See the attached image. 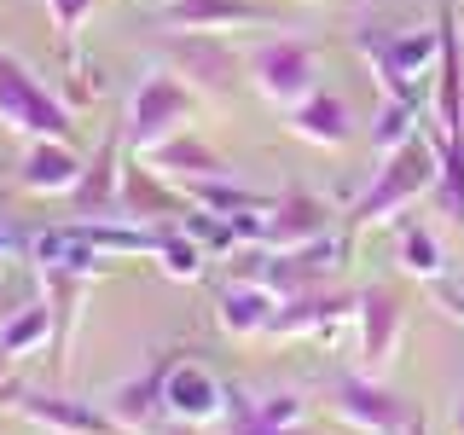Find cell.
Masks as SVG:
<instances>
[{"mask_svg":"<svg viewBox=\"0 0 464 435\" xmlns=\"http://www.w3.org/2000/svg\"><path fill=\"white\" fill-rule=\"evenodd\" d=\"M151 24L163 35H244V29H273L279 12L261 0H157Z\"/></svg>","mask_w":464,"mask_h":435,"instance_id":"obj_7","label":"cell"},{"mask_svg":"<svg viewBox=\"0 0 464 435\" xmlns=\"http://www.w3.org/2000/svg\"><path fill=\"white\" fill-rule=\"evenodd\" d=\"M174 360H157L145 377H134V383H122V389H111L105 395V412H111V424L116 430H151V418H163V377H169Z\"/></svg>","mask_w":464,"mask_h":435,"instance_id":"obj_21","label":"cell"},{"mask_svg":"<svg viewBox=\"0 0 464 435\" xmlns=\"http://www.w3.org/2000/svg\"><path fill=\"white\" fill-rule=\"evenodd\" d=\"M180 192L192 198V209H209V215H256V209H273V192L232 186L227 174H215V180H186Z\"/></svg>","mask_w":464,"mask_h":435,"instance_id":"obj_23","label":"cell"},{"mask_svg":"<svg viewBox=\"0 0 464 435\" xmlns=\"http://www.w3.org/2000/svg\"><path fill=\"white\" fill-rule=\"evenodd\" d=\"M227 435H308V430H273V424H256V418L238 412V424H232Z\"/></svg>","mask_w":464,"mask_h":435,"instance_id":"obj_29","label":"cell"},{"mask_svg":"<svg viewBox=\"0 0 464 435\" xmlns=\"http://www.w3.org/2000/svg\"><path fill=\"white\" fill-rule=\"evenodd\" d=\"M412 435H430V430H424V424H418V430H412Z\"/></svg>","mask_w":464,"mask_h":435,"instance_id":"obj_33","label":"cell"},{"mask_svg":"<svg viewBox=\"0 0 464 435\" xmlns=\"http://www.w3.org/2000/svg\"><path fill=\"white\" fill-rule=\"evenodd\" d=\"M157 267H163V279H174V285H192V279H203V267H209V250L192 238L186 227H163V244H157Z\"/></svg>","mask_w":464,"mask_h":435,"instance_id":"obj_25","label":"cell"},{"mask_svg":"<svg viewBox=\"0 0 464 435\" xmlns=\"http://www.w3.org/2000/svg\"><path fill=\"white\" fill-rule=\"evenodd\" d=\"M331 412H337V424H348L354 435H412L424 418L406 406L389 383H377V377H343L337 389H331Z\"/></svg>","mask_w":464,"mask_h":435,"instance_id":"obj_8","label":"cell"},{"mask_svg":"<svg viewBox=\"0 0 464 435\" xmlns=\"http://www.w3.org/2000/svg\"><path fill=\"white\" fill-rule=\"evenodd\" d=\"M435 180H441V140H435V134L406 140L401 151L377 157V174H372L366 192L354 198V209H348V227H354V232H372V227L401 221V215L412 209L418 198L435 192Z\"/></svg>","mask_w":464,"mask_h":435,"instance_id":"obj_1","label":"cell"},{"mask_svg":"<svg viewBox=\"0 0 464 435\" xmlns=\"http://www.w3.org/2000/svg\"><path fill=\"white\" fill-rule=\"evenodd\" d=\"M343 256H348L343 238H319V244H302V250H244V261H250L244 279L267 285L279 302H296V296H314V290H325L337 279Z\"/></svg>","mask_w":464,"mask_h":435,"instance_id":"obj_5","label":"cell"},{"mask_svg":"<svg viewBox=\"0 0 464 435\" xmlns=\"http://www.w3.org/2000/svg\"><path fill=\"white\" fill-rule=\"evenodd\" d=\"M331 238V209L314 192H285L273 198L267 221H261V250H302V244Z\"/></svg>","mask_w":464,"mask_h":435,"instance_id":"obj_14","label":"cell"},{"mask_svg":"<svg viewBox=\"0 0 464 435\" xmlns=\"http://www.w3.org/2000/svg\"><path fill=\"white\" fill-rule=\"evenodd\" d=\"M145 163H151L157 174H169L174 186H186V180H215V174H232L227 157L215 151L209 140H198V128H186V134L163 140L157 151H145Z\"/></svg>","mask_w":464,"mask_h":435,"instance_id":"obj_19","label":"cell"},{"mask_svg":"<svg viewBox=\"0 0 464 435\" xmlns=\"http://www.w3.org/2000/svg\"><path fill=\"white\" fill-rule=\"evenodd\" d=\"M244 76H250V87L267 105L290 111L308 93H319V53L296 35H273V41H256L244 53Z\"/></svg>","mask_w":464,"mask_h":435,"instance_id":"obj_6","label":"cell"},{"mask_svg":"<svg viewBox=\"0 0 464 435\" xmlns=\"http://www.w3.org/2000/svg\"><path fill=\"white\" fill-rule=\"evenodd\" d=\"M93 6L99 0H47V18L58 29V47H64L70 64H82V29L93 24Z\"/></svg>","mask_w":464,"mask_h":435,"instance_id":"obj_27","label":"cell"},{"mask_svg":"<svg viewBox=\"0 0 464 435\" xmlns=\"http://www.w3.org/2000/svg\"><path fill=\"white\" fill-rule=\"evenodd\" d=\"M87 157L76 151V140H29L24 163H18V186L29 198H70L82 186Z\"/></svg>","mask_w":464,"mask_h":435,"instance_id":"obj_15","label":"cell"},{"mask_svg":"<svg viewBox=\"0 0 464 435\" xmlns=\"http://www.w3.org/2000/svg\"><path fill=\"white\" fill-rule=\"evenodd\" d=\"M24 256V238L12 232V221H0V261H18Z\"/></svg>","mask_w":464,"mask_h":435,"instance_id":"obj_30","label":"cell"},{"mask_svg":"<svg viewBox=\"0 0 464 435\" xmlns=\"http://www.w3.org/2000/svg\"><path fill=\"white\" fill-rule=\"evenodd\" d=\"M348 319H354V302H348V296L314 290V296L279 302V314H273L267 337H273V343H290V337H337Z\"/></svg>","mask_w":464,"mask_h":435,"instance_id":"obj_16","label":"cell"},{"mask_svg":"<svg viewBox=\"0 0 464 435\" xmlns=\"http://www.w3.org/2000/svg\"><path fill=\"white\" fill-rule=\"evenodd\" d=\"M401 331H406L401 302L389 296V290H360L354 296V343H360V366H366V377H377L389 360H395Z\"/></svg>","mask_w":464,"mask_h":435,"instance_id":"obj_13","label":"cell"},{"mask_svg":"<svg viewBox=\"0 0 464 435\" xmlns=\"http://www.w3.org/2000/svg\"><path fill=\"white\" fill-rule=\"evenodd\" d=\"M424 134V105H406V99H383V111H377V122H372V151L377 157H389V151H401L406 140H418Z\"/></svg>","mask_w":464,"mask_h":435,"instance_id":"obj_26","label":"cell"},{"mask_svg":"<svg viewBox=\"0 0 464 435\" xmlns=\"http://www.w3.org/2000/svg\"><path fill=\"white\" fill-rule=\"evenodd\" d=\"M227 412H232V389L221 377L198 366V360H174L163 377V418H174L186 430H215L227 424Z\"/></svg>","mask_w":464,"mask_h":435,"instance_id":"obj_9","label":"cell"},{"mask_svg":"<svg viewBox=\"0 0 464 435\" xmlns=\"http://www.w3.org/2000/svg\"><path fill=\"white\" fill-rule=\"evenodd\" d=\"M273 314H279V296L256 279H232L221 290V302H215V319H221L227 337H267Z\"/></svg>","mask_w":464,"mask_h":435,"instance_id":"obj_20","label":"cell"},{"mask_svg":"<svg viewBox=\"0 0 464 435\" xmlns=\"http://www.w3.org/2000/svg\"><path fill=\"white\" fill-rule=\"evenodd\" d=\"M354 47L372 64L383 99L430 105L435 64H441V18H435V24H418V29H395V35H372V29H360Z\"/></svg>","mask_w":464,"mask_h":435,"instance_id":"obj_2","label":"cell"},{"mask_svg":"<svg viewBox=\"0 0 464 435\" xmlns=\"http://www.w3.org/2000/svg\"><path fill=\"white\" fill-rule=\"evenodd\" d=\"M169 70L198 99H227L244 76V58L227 47V35H169Z\"/></svg>","mask_w":464,"mask_h":435,"instance_id":"obj_10","label":"cell"},{"mask_svg":"<svg viewBox=\"0 0 464 435\" xmlns=\"http://www.w3.org/2000/svg\"><path fill=\"white\" fill-rule=\"evenodd\" d=\"M53 331H58V308L53 302H29V308H18L6 325H0V360L41 354V348L53 343Z\"/></svg>","mask_w":464,"mask_h":435,"instance_id":"obj_22","label":"cell"},{"mask_svg":"<svg viewBox=\"0 0 464 435\" xmlns=\"http://www.w3.org/2000/svg\"><path fill=\"white\" fill-rule=\"evenodd\" d=\"M192 122H198V93L174 76V70H151V76H140V87L128 93V111H122V128H116V134H122L128 157H145L163 140L186 134Z\"/></svg>","mask_w":464,"mask_h":435,"instance_id":"obj_4","label":"cell"},{"mask_svg":"<svg viewBox=\"0 0 464 435\" xmlns=\"http://www.w3.org/2000/svg\"><path fill=\"white\" fill-rule=\"evenodd\" d=\"M285 128L296 134L302 145H319V151H343L348 140H354V116H348V105L337 93H308L302 105H290L285 111Z\"/></svg>","mask_w":464,"mask_h":435,"instance_id":"obj_18","label":"cell"},{"mask_svg":"<svg viewBox=\"0 0 464 435\" xmlns=\"http://www.w3.org/2000/svg\"><path fill=\"white\" fill-rule=\"evenodd\" d=\"M116 215L122 221H140V227H180L192 215V198L157 174L145 157H122V192H116Z\"/></svg>","mask_w":464,"mask_h":435,"instance_id":"obj_11","label":"cell"},{"mask_svg":"<svg viewBox=\"0 0 464 435\" xmlns=\"http://www.w3.org/2000/svg\"><path fill=\"white\" fill-rule=\"evenodd\" d=\"M395 261H401L406 279H418V285H441L447 279V250H441V238H435L430 227H406Z\"/></svg>","mask_w":464,"mask_h":435,"instance_id":"obj_24","label":"cell"},{"mask_svg":"<svg viewBox=\"0 0 464 435\" xmlns=\"http://www.w3.org/2000/svg\"><path fill=\"white\" fill-rule=\"evenodd\" d=\"M447 314H453L459 325H464V296H447Z\"/></svg>","mask_w":464,"mask_h":435,"instance_id":"obj_31","label":"cell"},{"mask_svg":"<svg viewBox=\"0 0 464 435\" xmlns=\"http://www.w3.org/2000/svg\"><path fill=\"white\" fill-rule=\"evenodd\" d=\"M122 157H128L122 134H111L93 157H87L82 186L70 192V203H76L82 221H111V215H116V192H122Z\"/></svg>","mask_w":464,"mask_h":435,"instance_id":"obj_17","label":"cell"},{"mask_svg":"<svg viewBox=\"0 0 464 435\" xmlns=\"http://www.w3.org/2000/svg\"><path fill=\"white\" fill-rule=\"evenodd\" d=\"M12 412H24L29 424H41L47 435H116L111 412L93 401H76V395H47V389H6Z\"/></svg>","mask_w":464,"mask_h":435,"instance_id":"obj_12","label":"cell"},{"mask_svg":"<svg viewBox=\"0 0 464 435\" xmlns=\"http://www.w3.org/2000/svg\"><path fill=\"white\" fill-rule=\"evenodd\" d=\"M0 128L18 140H76V111L18 53L0 47Z\"/></svg>","mask_w":464,"mask_h":435,"instance_id":"obj_3","label":"cell"},{"mask_svg":"<svg viewBox=\"0 0 464 435\" xmlns=\"http://www.w3.org/2000/svg\"><path fill=\"white\" fill-rule=\"evenodd\" d=\"M244 418L273 424V430H302V424H308V401H302L296 389H273V395H261V401L244 406Z\"/></svg>","mask_w":464,"mask_h":435,"instance_id":"obj_28","label":"cell"},{"mask_svg":"<svg viewBox=\"0 0 464 435\" xmlns=\"http://www.w3.org/2000/svg\"><path fill=\"white\" fill-rule=\"evenodd\" d=\"M453 435H464V401L453 406Z\"/></svg>","mask_w":464,"mask_h":435,"instance_id":"obj_32","label":"cell"}]
</instances>
